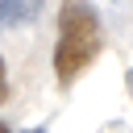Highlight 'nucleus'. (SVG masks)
Listing matches in <instances>:
<instances>
[{
	"mask_svg": "<svg viewBox=\"0 0 133 133\" xmlns=\"http://www.w3.org/2000/svg\"><path fill=\"white\" fill-rule=\"evenodd\" d=\"M29 133H46V129H29Z\"/></svg>",
	"mask_w": 133,
	"mask_h": 133,
	"instance_id": "obj_6",
	"label": "nucleus"
},
{
	"mask_svg": "<svg viewBox=\"0 0 133 133\" xmlns=\"http://www.w3.org/2000/svg\"><path fill=\"white\" fill-rule=\"evenodd\" d=\"M8 96V83H4V62H0V100Z\"/></svg>",
	"mask_w": 133,
	"mask_h": 133,
	"instance_id": "obj_3",
	"label": "nucleus"
},
{
	"mask_svg": "<svg viewBox=\"0 0 133 133\" xmlns=\"http://www.w3.org/2000/svg\"><path fill=\"white\" fill-rule=\"evenodd\" d=\"M42 17V0H0V29H17Z\"/></svg>",
	"mask_w": 133,
	"mask_h": 133,
	"instance_id": "obj_2",
	"label": "nucleus"
},
{
	"mask_svg": "<svg viewBox=\"0 0 133 133\" xmlns=\"http://www.w3.org/2000/svg\"><path fill=\"white\" fill-rule=\"evenodd\" d=\"M100 50V17L87 0H66L58 12V46H54V75L66 83L75 79Z\"/></svg>",
	"mask_w": 133,
	"mask_h": 133,
	"instance_id": "obj_1",
	"label": "nucleus"
},
{
	"mask_svg": "<svg viewBox=\"0 0 133 133\" xmlns=\"http://www.w3.org/2000/svg\"><path fill=\"white\" fill-rule=\"evenodd\" d=\"M0 133H8V129H4V121H0Z\"/></svg>",
	"mask_w": 133,
	"mask_h": 133,
	"instance_id": "obj_5",
	"label": "nucleus"
},
{
	"mask_svg": "<svg viewBox=\"0 0 133 133\" xmlns=\"http://www.w3.org/2000/svg\"><path fill=\"white\" fill-rule=\"evenodd\" d=\"M125 83H129V91H133V71H129V75H125Z\"/></svg>",
	"mask_w": 133,
	"mask_h": 133,
	"instance_id": "obj_4",
	"label": "nucleus"
}]
</instances>
